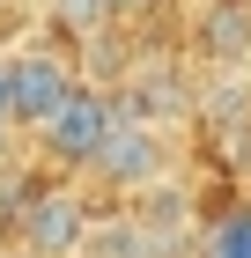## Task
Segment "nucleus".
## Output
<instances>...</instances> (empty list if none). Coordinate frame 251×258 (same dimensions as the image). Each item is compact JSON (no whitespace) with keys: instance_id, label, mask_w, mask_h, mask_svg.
Instances as JSON below:
<instances>
[{"instance_id":"f257e3e1","label":"nucleus","mask_w":251,"mask_h":258,"mask_svg":"<svg viewBox=\"0 0 251 258\" xmlns=\"http://www.w3.org/2000/svg\"><path fill=\"white\" fill-rule=\"evenodd\" d=\"M89 221H96V207H89L74 184H37V192L22 199V214H15V229H8V243L30 251V258H81Z\"/></svg>"},{"instance_id":"f03ea898","label":"nucleus","mask_w":251,"mask_h":258,"mask_svg":"<svg viewBox=\"0 0 251 258\" xmlns=\"http://www.w3.org/2000/svg\"><path fill=\"white\" fill-rule=\"evenodd\" d=\"M118 125V103H111V89H96V81H74L67 89V103H59L52 118L37 125V148L52 162H67V170H89V155L104 148V133Z\"/></svg>"},{"instance_id":"7ed1b4c3","label":"nucleus","mask_w":251,"mask_h":258,"mask_svg":"<svg viewBox=\"0 0 251 258\" xmlns=\"http://www.w3.org/2000/svg\"><path fill=\"white\" fill-rule=\"evenodd\" d=\"M89 177H96L104 192H148V184H163L170 177V140H163V125L118 118L111 133H104V148L89 155Z\"/></svg>"},{"instance_id":"20e7f679","label":"nucleus","mask_w":251,"mask_h":258,"mask_svg":"<svg viewBox=\"0 0 251 258\" xmlns=\"http://www.w3.org/2000/svg\"><path fill=\"white\" fill-rule=\"evenodd\" d=\"M74 81H81V74L59 59V52H37V44L8 52V125L37 133L59 103H67V89H74Z\"/></svg>"},{"instance_id":"39448f33","label":"nucleus","mask_w":251,"mask_h":258,"mask_svg":"<svg viewBox=\"0 0 251 258\" xmlns=\"http://www.w3.org/2000/svg\"><path fill=\"white\" fill-rule=\"evenodd\" d=\"M192 52L214 67V74H236V67L251 59V8H199Z\"/></svg>"},{"instance_id":"423d86ee","label":"nucleus","mask_w":251,"mask_h":258,"mask_svg":"<svg viewBox=\"0 0 251 258\" xmlns=\"http://www.w3.org/2000/svg\"><path fill=\"white\" fill-rule=\"evenodd\" d=\"M81 258H155V243L133 214H96L81 236Z\"/></svg>"},{"instance_id":"0eeeda50","label":"nucleus","mask_w":251,"mask_h":258,"mask_svg":"<svg viewBox=\"0 0 251 258\" xmlns=\"http://www.w3.org/2000/svg\"><path fill=\"white\" fill-rule=\"evenodd\" d=\"M199 258H251V199L222 207V214L199 229Z\"/></svg>"},{"instance_id":"6e6552de","label":"nucleus","mask_w":251,"mask_h":258,"mask_svg":"<svg viewBox=\"0 0 251 258\" xmlns=\"http://www.w3.org/2000/svg\"><path fill=\"white\" fill-rule=\"evenodd\" d=\"M52 22H59L74 44H89V37H104L118 15H111V0H52Z\"/></svg>"},{"instance_id":"1a4fd4ad","label":"nucleus","mask_w":251,"mask_h":258,"mask_svg":"<svg viewBox=\"0 0 251 258\" xmlns=\"http://www.w3.org/2000/svg\"><path fill=\"white\" fill-rule=\"evenodd\" d=\"M155 8H163V0H111L118 22H140V15H155Z\"/></svg>"},{"instance_id":"9d476101","label":"nucleus","mask_w":251,"mask_h":258,"mask_svg":"<svg viewBox=\"0 0 251 258\" xmlns=\"http://www.w3.org/2000/svg\"><path fill=\"white\" fill-rule=\"evenodd\" d=\"M0 125H8V52H0Z\"/></svg>"},{"instance_id":"9b49d317","label":"nucleus","mask_w":251,"mask_h":258,"mask_svg":"<svg viewBox=\"0 0 251 258\" xmlns=\"http://www.w3.org/2000/svg\"><path fill=\"white\" fill-rule=\"evenodd\" d=\"M199 8H244V0H199Z\"/></svg>"},{"instance_id":"f8f14e48","label":"nucleus","mask_w":251,"mask_h":258,"mask_svg":"<svg viewBox=\"0 0 251 258\" xmlns=\"http://www.w3.org/2000/svg\"><path fill=\"white\" fill-rule=\"evenodd\" d=\"M0 258H30V251H15V243H0Z\"/></svg>"},{"instance_id":"ddd939ff","label":"nucleus","mask_w":251,"mask_h":258,"mask_svg":"<svg viewBox=\"0 0 251 258\" xmlns=\"http://www.w3.org/2000/svg\"><path fill=\"white\" fill-rule=\"evenodd\" d=\"M244 81H251V59H244Z\"/></svg>"},{"instance_id":"4468645a","label":"nucleus","mask_w":251,"mask_h":258,"mask_svg":"<svg viewBox=\"0 0 251 258\" xmlns=\"http://www.w3.org/2000/svg\"><path fill=\"white\" fill-rule=\"evenodd\" d=\"M244 8H251V0H244Z\"/></svg>"}]
</instances>
